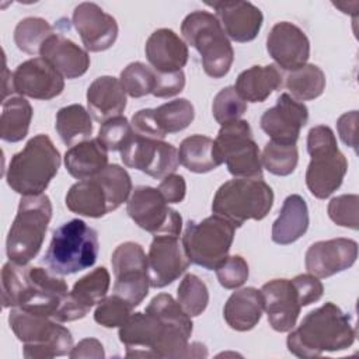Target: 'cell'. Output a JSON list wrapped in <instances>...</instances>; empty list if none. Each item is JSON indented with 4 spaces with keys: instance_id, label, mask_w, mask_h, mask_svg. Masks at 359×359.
<instances>
[{
    "instance_id": "bcb514c9",
    "label": "cell",
    "mask_w": 359,
    "mask_h": 359,
    "mask_svg": "<svg viewBox=\"0 0 359 359\" xmlns=\"http://www.w3.org/2000/svg\"><path fill=\"white\" fill-rule=\"evenodd\" d=\"M219 283L224 289H237L248 279V264L241 255L227 257L216 269Z\"/></svg>"
},
{
    "instance_id": "83f0119b",
    "label": "cell",
    "mask_w": 359,
    "mask_h": 359,
    "mask_svg": "<svg viewBox=\"0 0 359 359\" xmlns=\"http://www.w3.org/2000/svg\"><path fill=\"white\" fill-rule=\"evenodd\" d=\"M86 97L88 112L101 123L119 116L126 108V93L121 81L112 76L97 77L88 86Z\"/></svg>"
},
{
    "instance_id": "7dc6e473",
    "label": "cell",
    "mask_w": 359,
    "mask_h": 359,
    "mask_svg": "<svg viewBox=\"0 0 359 359\" xmlns=\"http://www.w3.org/2000/svg\"><path fill=\"white\" fill-rule=\"evenodd\" d=\"M292 282L297 290L302 306H309L311 303L318 302L323 297L324 286L317 276L311 273H302L294 276Z\"/></svg>"
},
{
    "instance_id": "4fadbf2b",
    "label": "cell",
    "mask_w": 359,
    "mask_h": 359,
    "mask_svg": "<svg viewBox=\"0 0 359 359\" xmlns=\"http://www.w3.org/2000/svg\"><path fill=\"white\" fill-rule=\"evenodd\" d=\"M215 143L236 178H262V163L258 144L247 121L238 119L222 125Z\"/></svg>"
},
{
    "instance_id": "60d3db41",
    "label": "cell",
    "mask_w": 359,
    "mask_h": 359,
    "mask_svg": "<svg viewBox=\"0 0 359 359\" xmlns=\"http://www.w3.org/2000/svg\"><path fill=\"white\" fill-rule=\"evenodd\" d=\"M119 81L128 95L140 98L153 93L156 72L142 62H132L121 72Z\"/></svg>"
},
{
    "instance_id": "d6a6232c",
    "label": "cell",
    "mask_w": 359,
    "mask_h": 359,
    "mask_svg": "<svg viewBox=\"0 0 359 359\" xmlns=\"http://www.w3.org/2000/svg\"><path fill=\"white\" fill-rule=\"evenodd\" d=\"M180 164L188 171L203 174L223 164V157L213 139L203 135L185 137L178 149Z\"/></svg>"
},
{
    "instance_id": "7a4b0ae2",
    "label": "cell",
    "mask_w": 359,
    "mask_h": 359,
    "mask_svg": "<svg viewBox=\"0 0 359 359\" xmlns=\"http://www.w3.org/2000/svg\"><path fill=\"white\" fill-rule=\"evenodd\" d=\"M67 283L50 269L6 262L1 269L3 307L55 317L66 296Z\"/></svg>"
},
{
    "instance_id": "ac0fdd59",
    "label": "cell",
    "mask_w": 359,
    "mask_h": 359,
    "mask_svg": "<svg viewBox=\"0 0 359 359\" xmlns=\"http://www.w3.org/2000/svg\"><path fill=\"white\" fill-rule=\"evenodd\" d=\"M111 276L105 266H98L80 278L72 292L66 296L53 320L59 323L76 321L88 314V311L107 297Z\"/></svg>"
},
{
    "instance_id": "74e56055",
    "label": "cell",
    "mask_w": 359,
    "mask_h": 359,
    "mask_svg": "<svg viewBox=\"0 0 359 359\" xmlns=\"http://www.w3.org/2000/svg\"><path fill=\"white\" fill-rule=\"evenodd\" d=\"M52 25L41 17H27L14 29V42L20 50L28 55L39 53L45 41L53 35Z\"/></svg>"
},
{
    "instance_id": "277c9868",
    "label": "cell",
    "mask_w": 359,
    "mask_h": 359,
    "mask_svg": "<svg viewBox=\"0 0 359 359\" xmlns=\"http://www.w3.org/2000/svg\"><path fill=\"white\" fill-rule=\"evenodd\" d=\"M132 192V180L125 168L108 164L94 177L73 184L65 203L73 213L86 217H102L126 202Z\"/></svg>"
},
{
    "instance_id": "ba28073f",
    "label": "cell",
    "mask_w": 359,
    "mask_h": 359,
    "mask_svg": "<svg viewBox=\"0 0 359 359\" xmlns=\"http://www.w3.org/2000/svg\"><path fill=\"white\" fill-rule=\"evenodd\" d=\"M307 151L310 163L306 185L311 195L325 199L341 187L348 171V160L338 149L332 129L325 125H317L309 130Z\"/></svg>"
},
{
    "instance_id": "8992f818",
    "label": "cell",
    "mask_w": 359,
    "mask_h": 359,
    "mask_svg": "<svg viewBox=\"0 0 359 359\" xmlns=\"http://www.w3.org/2000/svg\"><path fill=\"white\" fill-rule=\"evenodd\" d=\"M98 251V233L84 220L72 219L53 231L43 262L56 275H72L93 266Z\"/></svg>"
},
{
    "instance_id": "f546056e",
    "label": "cell",
    "mask_w": 359,
    "mask_h": 359,
    "mask_svg": "<svg viewBox=\"0 0 359 359\" xmlns=\"http://www.w3.org/2000/svg\"><path fill=\"white\" fill-rule=\"evenodd\" d=\"M309 229V209L306 201L297 195H289L282 205L279 216L272 224V241L287 245L297 241Z\"/></svg>"
},
{
    "instance_id": "ee69618b",
    "label": "cell",
    "mask_w": 359,
    "mask_h": 359,
    "mask_svg": "<svg viewBox=\"0 0 359 359\" xmlns=\"http://www.w3.org/2000/svg\"><path fill=\"white\" fill-rule=\"evenodd\" d=\"M135 136L129 121L119 115L101 123L98 132V140L105 146L108 151H121Z\"/></svg>"
},
{
    "instance_id": "f35d334b",
    "label": "cell",
    "mask_w": 359,
    "mask_h": 359,
    "mask_svg": "<svg viewBox=\"0 0 359 359\" xmlns=\"http://www.w3.org/2000/svg\"><path fill=\"white\" fill-rule=\"evenodd\" d=\"M299 161V151L296 144H286L269 140L261 156L262 167L278 177L290 175Z\"/></svg>"
},
{
    "instance_id": "9c48e42d",
    "label": "cell",
    "mask_w": 359,
    "mask_h": 359,
    "mask_svg": "<svg viewBox=\"0 0 359 359\" xmlns=\"http://www.w3.org/2000/svg\"><path fill=\"white\" fill-rule=\"evenodd\" d=\"M181 34L185 42L199 52L209 77L222 79L229 73L234 50L216 15L205 10L189 13L181 24Z\"/></svg>"
},
{
    "instance_id": "b9f144b4",
    "label": "cell",
    "mask_w": 359,
    "mask_h": 359,
    "mask_svg": "<svg viewBox=\"0 0 359 359\" xmlns=\"http://www.w3.org/2000/svg\"><path fill=\"white\" fill-rule=\"evenodd\" d=\"M247 111V102L238 95L234 86L222 88L213 98L212 114L217 123L226 125L238 121Z\"/></svg>"
},
{
    "instance_id": "5bb4252c",
    "label": "cell",
    "mask_w": 359,
    "mask_h": 359,
    "mask_svg": "<svg viewBox=\"0 0 359 359\" xmlns=\"http://www.w3.org/2000/svg\"><path fill=\"white\" fill-rule=\"evenodd\" d=\"M111 264L115 276L114 293L125 299L132 307L139 306L150 287L147 255L142 245L133 241L119 244L112 252Z\"/></svg>"
},
{
    "instance_id": "7bdbcfd3",
    "label": "cell",
    "mask_w": 359,
    "mask_h": 359,
    "mask_svg": "<svg viewBox=\"0 0 359 359\" xmlns=\"http://www.w3.org/2000/svg\"><path fill=\"white\" fill-rule=\"evenodd\" d=\"M132 309L133 307L125 299L114 293L97 304L94 320L105 328L121 327L132 314Z\"/></svg>"
},
{
    "instance_id": "e575fe53",
    "label": "cell",
    "mask_w": 359,
    "mask_h": 359,
    "mask_svg": "<svg viewBox=\"0 0 359 359\" xmlns=\"http://www.w3.org/2000/svg\"><path fill=\"white\" fill-rule=\"evenodd\" d=\"M55 129L66 146H74L88 140L93 133V119L83 105H66L56 112Z\"/></svg>"
},
{
    "instance_id": "d4e9b609",
    "label": "cell",
    "mask_w": 359,
    "mask_h": 359,
    "mask_svg": "<svg viewBox=\"0 0 359 359\" xmlns=\"http://www.w3.org/2000/svg\"><path fill=\"white\" fill-rule=\"evenodd\" d=\"M206 4L216 11V18L227 38L236 42H250L261 31L262 11L250 1H213Z\"/></svg>"
},
{
    "instance_id": "3957f363",
    "label": "cell",
    "mask_w": 359,
    "mask_h": 359,
    "mask_svg": "<svg viewBox=\"0 0 359 359\" xmlns=\"http://www.w3.org/2000/svg\"><path fill=\"white\" fill-rule=\"evenodd\" d=\"M355 338L352 317L332 302H327L306 314L296 330H290L286 345L297 358H316L324 352L348 349Z\"/></svg>"
},
{
    "instance_id": "8d00e7d4",
    "label": "cell",
    "mask_w": 359,
    "mask_h": 359,
    "mask_svg": "<svg viewBox=\"0 0 359 359\" xmlns=\"http://www.w3.org/2000/svg\"><path fill=\"white\" fill-rule=\"evenodd\" d=\"M153 109L157 125L164 136L187 129L195 118L194 105L187 98H175Z\"/></svg>"
},
{
    "instance_id": "7402d4cb",
    "label": "cell",
    "mask_w": 359,
    "mask_h": 359,
    "mask_svg": "<svg viewBox=\"0 0 359 359\" xmlns=\"http://www.w3.org/2000/svg\"><path fill=\"white\" fill-rule=\"evenodd\" d=\"M358 258V243L352 238H331L313 243L306 251L304 264L309 273L330 278L349 269Z\"/></svg>"
},
{
    "instance_id": "681fc988",
    "label": "cell",
    "mask_w": 359,
    "mask_h": 359,
    "mask_svg": "<svg viewBox=\"0 0 359 359\" xmlns=\"http://www.w3.org/2000/svg\"><path fill=\"white\" fill-rule=\"evenodd\" d=\"M130 125L133 132L139 136H143L147 139H156V140H163L165 137L157 125L153 108L137 111L132 116Z\"/></svg>"
},
{
    "instance_id": "2e32d148",
    "label": "cell",
    "mask_w": 359,
    "mask_h": 359,
    "mask_svg": "<svg viewBox=\"0 0 359 359\" xmlns=\"http://www.w3.org/2000/svg\"><path fill=\"white\" fill-rule=\"evenodd\" d=\"M121 160L129 168L139 170L153 178H164L178 168V150L164 140L147 139L135 133L121 150Z\"/></svg>"
},
{
    "instance_id": "6da1fadb",
    "label": "cell",
    "mask_w": 359,
    "mask_h": 359,
    "mask_svg": "<svg viewBox=\"0 0 359 359\" xmlns=\"http://www.w3.org/2000/svg\"><path fill=\"white\" fill-rule=\"evenodd\" d=\"M192 320L168 293L154 296L144 311L119 327L128 358H187Z\"/></svg>"
},
{
    "instance_id": "ffe728a7",
    "label": "cell",
    "mask_w": 359,
    "mask_h": 359,
    "mask_svg": "<svg viewBox=\"0 0 359 359\" xmlns=\"http://www.w3.org/2000/svg\"><path fill=\"white\" fill-rule=\"evenodd\" d=\"M309 121L307 107L282 93L272 108H268L259 121L261 129L271 140L286 144H296L302 128Z\"/></svg>"
},
{
    "instance_id": "cb8c5ba5",
    "label": "cell",
    "mask_w": 359,
    "mask_h": 359,
    "mask_svg": "<svg viewBox=\"0 0 359 359\" xmlns=\"http://www.w3.org/2000/svg\"><path fill=\"white\" fill-rule=\"evenodd\" d=\"M261 293L269 325L278 332L293 330L303 306L292 279H272L262 285Z\"/></svg>"
},
{
    "instance_id": "d6986e66",
    "label": "cell",
    "mask_w": 359,
    "mask_h": 359,
    "mask_svg": "<svg viewBox=\"0 0 359 359\" xmlns=\"http://www.w3.org/2000/svg\"><path fill=\"white\" fill-rule=\"evenodd\" d=\"M13 87L21 97L48 101L62 94L65 79L43 57H32L14 70Z\"/></svg>"
},
{
    "instance_id": "c3c4849f",
    "label": "cell",
    "mask_w": 359,
    "mask_h": 359,
    "mask_svg": "<svg viewBox=\"0 0 359 359\" xmlns=\"http://www.w3.org/2000/svg\"><path fill=\"white\" fill-rule=\"evenodd\" d=\"M185 87V74L182 70L171 73L156 72V84L153 95L157 98H170L180 94Z\"/></svg>"
},
{
    "instance_id": "4316f807",
    "label": "cell",
    "mask_w": 359,
    "mask_h": 359,
    "mask_svg": "<svg viewBox=\"0 0 359 359\" xmlns=\"http://www.w3.org/2000/svg\"><path fill=\"white\" fill-rule=\"evenodd\" d=\"M41 57L49 62L63 79L81 77L90 67V56L72 39L53 34L39 50Z\"/></svg>"
},
{
    "instance_id": "1f68e13d",
    "label": "cell",
    "mask_w": 359,
    "mask_h": 359,
    "mask_svg": "<svg viewBox=\"0 0 359 359\" xmlns=\"http://www.w3.org/2000/svg\"><path fill=\"white\" fill-rule=\"evenodd\" d=\"M107 165L108 150L98 137L77 143L65 153V167L67 172L77 180L94 177Z\"/></svg>"
},
{
    "instance_id": "4dcf8cb0",
    "label": "cell",
    "mask_w": 359,
    "mask_h": 359,
    "mask_svg": "<svg viewBox=\"0 0 359 359\" xmlns=\"http://www.w3.org/2000/svg\"><path fill=\"white\" fill-rule=\"evenodd\" d=\"M280 86L282 73L275 65H255L237 76L234 88L245 102H264Z\"/></svg>"
},
{
    "instance_id": "30bf717a",
    "label": "cell",
    "mask_w": 359,
    "mask_h": 359,
    "mask_svg": "<svg viewBox=\"0 0 359 359\" xmlns=\"http://www.w3.org/2000/svg\"><path fill=\"white\" fill-rule=\"evenodd\" d=\"M8 324L14 335L24 344L22 355L27 359H50L69 355L73 348L72 332L45 317L13 307L8 314Z\"/></svg>"
},
{
    "instance_id": "484cf974",
    "label": "cell",
    "mask_w": 359,
    "mask_h": 359,
    "mask_svg": "<svg viewBox=\"0 0 359 359\" xmlns=\"http://www.w3.org/2000/svg\"><path fill=\"white\" fill-rule=\"evenodd\" d=\"M144 53L153 70L158 73L182 70L189 56L187 43L168 28L156 29L147 38Z\"/></svg>"
},
{
    "instance_id": "7c38bea8",
    "label": "cell",
    "mask_w": 359,
    "mask_h": 359,
    "mask_svg": "<svg viewBox=\"0 0 359 359\" xmlns=\"http://www.w3.org/2000/svg\"><path fill=\"white\" fill-rule=\"evenodd\" d=\"M234 231L231 222L215 213L201 222L189 220L182 236L184 251L192 264L213 271L229 257Z\"/></svg>"
},
{
    "instance_id": "f6af8a7d",
    "label": "cell",
    "mask_w": 359,
    "mask_h": 359,
    "mask_svg": "<svg viewBox=\"0 0 359 359\" xmlns=\"http://www.w3.org/2000/svg\"><path fill=\"white\" fill-rule=\"evenodd\" d=\"M330 219L341 226L358 230V215H359V196L356 194H345L335 196L330 201L327 208Z\"/></svg>"
},
{
    "instance_id": "8fae6325",
    "label": "cell",
    "mask_w": 359,
    "mask_h": 359,
    "mask_svg": "<svg viewBox=\"0 0 359 359\" xmlns=\"http://www.w3.org/2000/svg\"><path fill=\"white\" fill-rule=\"evenodd\" d=\"M273 205V191L262 178H234L219 187L212 212L236 227L247 220H262Z\"/></svg>"
},
{
    "instance_id": "9a60e30c",
    "label": "cell",
    "mask_w": 359,
    "mask_h": 359,
    "mask_svg": "<svg viewBox=\"0 0 359 359\" xmlns=\"http://www.w3.org/2000/svg\"><path fill=\"white\" fill-rule=\"evenodd\" d=\"M126 212L140 229L153 236L181 234V215L168 206L157 188L147 185L135 188L126 202Z\"/></svg>"
},
{
    "instance_id": "d590c367",
    "label": "cell",
    "mask_w": 359,
    "mask_h": 359,
    "mask_svg": "<svg viewBox=\"0 0 359 359\" xmlns=\"http://www.w3.org/2000/svg\"><path fill=\"white\" fill-rule=\"evenodd\" d=\"M285 87L289 90V95L300 102L316 100L324 93L325 74L318 66L306 63L296 70L287 72Z\"/></svg>"
},
{
    "instance_id": "603a6c76",
    "label": "cell",
    "mask_w": 359,
    "mask_h": 359,
    "mask_svg": "<svg viewBox=\"0 0 359 359\" xmlns=\"http://www.w3.org/2000/svg\"><path fill=\"white\" fill-rule=\"evenodd\" d=\"M266 50L276 65L292 72L310 57V41L303 29L289 21L276 22L266 36Z\"/></svg>"
},
{
    "instance_id": "f5cc1de1",
    "label": "cell",
    "mask_w": 359,
    "mask_h": 359,
    "mask_svg": "<svg viewBox=\"0 0 359 359\" xmlns=\"http://www.w3.org/2000/svg\"><path fill=\"white\" fill-rule=\"evenodd\" d=\"M105 356L102 344L95 338H84L81 339L76 346L72 348L69 358L77 359V358H95L102 359Z\"/></svg>"
},
{
    "instance_id": "816d5d0a",
    "label": "cell",
    "mask_w": 359,
    "mask_h": 359,
    "mask_svg": "<svg viewBox=\"0 0 359 359\" xmlns=\"http://www.w3.org/2000/svg\"><path fill=\"white\" fill-rule=\"evenodd\" d=\"M356 129H358V111H351L342 114L337 121V130L341 137V140L356 150L358 146V137H356Z\"/></svg>"
},
{
    "instance_id": "836d02e7",
    "label": "cell",
    "mask_w": 359,
    "mask_h": 359,
    "mask_svg": "<svg viewBox=\"0 0 359 359\" xmlns=\"http://www.w3.org/2000/svg\"><path fill=\"white\" fill-rule=\"evenodd\" d=\"M32 107L21 95H11L3 100L0 116V137L8 143L22 140L29 130L32 121Z\"/></svg>"
},
{
    "instance_id": "e0dca14e",
    "label": "cell",
    "mask_w": 359,
    "mask_h": 359,
    "mask_svg": "<svg viewBox=\"0 0 359 359\" xmlns=\"http://www.w3.org/2000/svg\"><path fill=\"white\" fill-rule=\"evenodd\" d=\"M180 236L158 234L153 237L147 254L150 286L161 289L177 280L189 266Z\"/></svg>"
},
{
    "instance_id": "5b68a950",
    "label": "cell",
    "mask_w": 359,
    "mask_h": 359,
    "mask_svg": "<svg viewBox=\"0 0 359 359\" xmlns=\"http://www.w3.org/2000/svg\"><path fill=\"white\" fill-rule=\"evenodd\" d=\"M59 167V150L48 135L39 133L11 157L6 181L14 192L22 196L41 195L57 174Z\"/></svg>"
},
{
    "instance_id": "f907efd6",
    "label": "cell",
    "mask_w": 359,
    "mask_h": 359,
    "mask_svg": "<svg viewBox=\"0 0 359 359\" xmlns=\"http://www.w3.org/2000/svg\"><path fill=\"white\" fill-rule=\"evenodd\" d=\"M167 203H180L184 201L187 194V184L182 175L170 174L163 178L157 187Z\"/></svg>"
},
{
    "instance_id": "ab89813d",
    "label": "cell",
    "mask_w": 359,
    "mask_h": 359,
    "mask_svg": "<svg viewBox=\"0 0 359 359\" xmlns=\"http://www.w3.org/2000/svg\"><path fill=\"white\" fill-rule=\"evenodd\" d=\"M177 302L189 317L202 314L209 303V290L195 273H187L178 285Z\"/></svg>"
},
{
    "instance_id": "44dd1931",
    "label": "cell",
    "mask_w": 359,
    "mask_h": 359,
    "mask_svg": "<svg viewBox=\"0 0 359 359\" xmlns=\"http://www.w3.org/2000/svg\"><path fill=\"white\" fill-rule=\"evenodd\" d=\"M73 25L79 32L86 50L102 52L109 49L118 38L116 20L98 4L84 1L73 11Z\"/></svg>"
},
{
    "instance_id": "f1b7e54d",
    "label": "cell",
    "mask_w": 359,
    "mask_h": 359,
    "mask_svg": "<svg viewBox=\"0 0 359 359\" xmlns=\"http://www.w3.org/2000/svg\"><path fill=\"white\" fill-rule=\"evenodd\" d=\"M264 297L255 287H243L230 294L223 307V317L227 325L236 331H250L261 320Z\"/></svg>"
},
{
    "instance_id": "52a82bcc",
    "label": "cell",
    "mask_w": 359,
    "mask_h": 359,
    "mask_svg": "<svg viewBox=\"0 0 359 359\" xmlns=\"http://www.w3.org/2000/svg\"><path fill=\"white\" fill-rule=\"evenodd\" d=\"M52 219V203L48 195L22 196L6 240V252L11 262L27 265L42 244Z\"/></svg>"
}]
</instances>
